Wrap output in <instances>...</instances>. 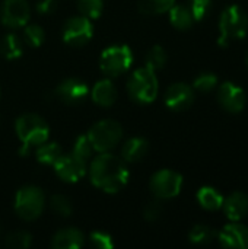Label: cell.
Returning <instances> with one entry per match:
<instances>
[{
    "instance_id": "obj_15",
    "label": "cell",
    "mask_w": 248,
    "mask_h": 249,
    "mask_svg": "<svg viewBox=\"0 0 248 249\" xmlns=\"http://www.w3.org/2000/svg\"><path fill=\"white\" fill-rule=\"evenodd\" d=\"M218 238L225 248L248 249V228L244 225H228L219 232Z\"/></svg>"
},
{
    "instance_id": "obj_2",
    "label": "cell",
    "mask_w": 248,
    "mask_h": 249,
    "mask_svg": "<svg viewBox=\"0 0 248 249\" xmlns=\"http://www.w3.org/2000/svg\"><path fill=\"white\" fill-rule=\"evenodd\" d=\"M219 31L221 35L218 38V44L221 47H228L232 41L246 38L248 31V16L237 4L227 7L219 19Z\"/></svg>"
},
{
    "instance_id": "obj_28",
    "label": "cell",
    "mask_w": 248,
    "mask_h": 249,
    "mask_svg": "<svg viewBox=\"0 0 248 249\" xmlns=\"http://www.w3.org/2000/svg\"><path fill=\"white\" fill-rule=\"evenodd\" d=\"M104 9L102 0H79V10L88 19H96L101 16Z\"/></svg>"
},
{
    "instance_id": "obj_11",
    "label": "cell",
    "mask_w": 248,
    "mask_h": 249,
    "mask_svg": "<svg viewBox=\"0 0 248 249\" xmlns=\"http://www.w3.org/2000/svg\"><path fill=\"white\" fill-rule=\"evenodd\" d=\"M29 19V6L26 0H4L1 7V22L9 28L26 25Z\"/></svg>"
},
{
    "instance_id": "obj_36",
    "label": "cell",
    "mask_w": 248,
    "mask_h": 249,
    "mask_svg": "<svg viewBox=\"0 0 248 249\" xmlns=\"http://www.w3.org/2000/svg\"><path fill=\"white\" fill-rule=\"evenodd\" d=\"M35 7L41 13H51L57 7V0H38Z\"/></svg>"
},
{
    "instance_id": "obj_18",
    "label": "cell",
    "mask_w": 248,
    "mask_h": 249,
    "mask_svg": "<svg viewBox=\"0 0 248 249\" xmlns=\"http://www.w3.org/2000/svg\"><path fill=\"white\" fill-rule=\"evenodd\" d=\"M92 99L101 107H111L117 99V89L108 79L99 80L92 89Z\"/></svg>"
},
{
    "instance_id": "obj_9",
    "label": "cell",
    "mask_w": 248,
    "mask_h": 249,
    "mask_svg": "<svg viewBox=\"0 0 248 249\" xmlns=\"http://www.w3.org/2000/svg\"><path fill=\"white\" fill-rule=\"evenodd\" d=\"M92 23L86 16L70 18L63 26V39L72 47H82L92 38Z\"/></svg>"
},
{
    "instance_id": "obj_16",
    "label": "cell",
    "mask_w": 248,
    "mask_h": 249,
    "mask_svg": "<svg viewBox=\"0 0 248 249\" xmlns=\"http://www.w3.org/2000/svg\"><path fill=\"white\" fill-rule=\"evenodd\" d=\"M222 207L229 220L238 222L248 214V196L241 191L232 193L229 197L224 198Z\"/></svg>"
},
{
    "instance_id": "obj_4",
    "label": "cell",
    "mask_w": 248,
    "mask_h": 249,
    "mask_svg": "<svg viewBox=\"0 0 248 249\" xmlns=\"http://www.w3.org/2000/svg\"><path fill=\"white\" fill-rule=\"evenodd\" d=\"M127 89L134 101L140 104L153 102L158 95V79L155 76V70L148 66L136 70L127 83Z\"/></svg>"
},
{
    "instance_id": "obj_12",
    "label": "cell",
    "mask_w": 248,
    "mask_h": 249,
    "mask_svg": "<svg viewBox=\"0 0 248 249\" xmlns=\"http://www.w3.org/2000/svg\"><path fill=\"white\" fill-rule=\"evenodd\" d=\"M194 102L193 88L187 83H174L165 92V104L172 111H184Z\"/></svg>"
},
{
    "instance_id": "obj_5",
    "label": "cell",
    "mask_w": 248,
    "mask_h": 249,
    "mask_svg": "<svg viewBox=\"0 0 248 249\" xmlns=\"http://www.w3.org/2000/svg\"><path fill=\"white\" fill-rule=\"evenodd\" d=\"M121 125L113 120H102L96 123L88 133V139L92 144V149L101 153L114 149L121 140Z\"/></svg>"
},
{
    "instance_id": "obj_33",
    "label": "cell",
    "mask_w": 248,
    "mask_h": 249,
    "mask_svg": "<svg viewBox=\"0 0 248 249\" xmlns=\"http://www.w3.org/2000/svg\"><path fill=\"white\" fill-rule=\"evenodd\" d=\"M212 0H190V12L194 20H202L210 10Z\"/></svg>"
},
{
    "instance_id": "obj_14",
    "label": "cell",
    "mask_w": 248,
    "mask_h": 249,
    "mask_svg": "<svg viewBox=\"0 0 248 249\" xmlns=\"http://www.w3.org/2000/svg\"><path fill=\"white\" fill-rule=\"evenodd\" d=\"M88 93H89V90H88L86 83L79 79H66L56 89L57 98H60V101L70 104V105L83 102L86 99Z\"/></svg>"
},
{
    "instance_id": "obj_26",
    "label": "cell",
    "mask_w": 248,
    "mask_h": 249,
    "mask_svg": "<svg viewBox=\"0 0 248 249\" xmlns=\"http://www.w3.org/2000/svg\"><path fill=\"white\" fill-rule=\"evenodd\" d=\"M167 63V53L161 45L152 47L148 54H146V66L151 67L152 70L162 69Z\"/></svg>"
},
{
    "instance_id": "obj_20",
    "label": "cell",
    "mask_w": 248,
    "mask_h": 249,
    "mask_svg": "<svg viewBox=\"0 0 248 249\" xmlns=\"http://www.w3.org/2000/svg\"><path fill=\"white\" fill-rule=\"evenodd\" d=\"M197 201L203 209L215 212L222 207L224 196L212 187H202L197 193Z\"/></svg>"
},
{
    "instance_id": "obj_10",
    "label": "cell",
    "mask_w": 248,
    "mask_h": 249,
    "mask_svg": "<svg viewBox=\"0 0 248 249\" xmlns=\"http://www.w3.org/2000/svg\"><path fill=\"white\" fill-rule=\"evenodd\" d=\"M218 101L225 111L238 114L246 107V92L234 82H225L218 89Z\"/></svg>"
},
{
    "instance_id": "obj_27",
    "label": "cell",
    "mask_w": 248,
    "mask_h": 249,
    "mask_svg": "<svg viewBox=\"0 0 248 249\" xmlns=\"http://www.w3.org/2000/svg\"><path fill=\"white\" fill-rule=\"evenodd\" d=\"M92 150L94 149H92V144H91L88 136H80V137H77V140L75 143V147H73L72 155L76 159H79L80 162L86 163L89 160L91 155H92Z\"/></svg>"
},
{
    "instance_id": "obj_13",
    "label": "cell",
    "mask_w": 248,
    "mask_h": 249,
    "mask_svg": "<svg viewBox=\"0 0 248 249\" xmlns=\"http://www.w3.org/2000/svg\"><path fill=\"white\" fill-rule=\"evenodd\" d=\"M53 166L56 174L66 182H77L86 172V163L80 162L73 155H61Z\"/></svg>"
},
{
    "instance_id": "obj_32",
    "label": "cell",
    "mask_w": 248,
    "mask_h": 249,
    "mask_svg": "<svg viewBox=\"0 0 248 249\" xmlns=\"http://www.w3.org/2000/svg\"><path fill=\"white\" fill-rule=\"evenodd\" d=\"M44 29L38 25H29L25 28V39L31 47H39L44 41Z\"/></svg>"
},
{
    "instance_id": "obj_6",
    "label": "cell",
    "mask_w": 248,
    "mask_h": 249,
    "mask_svg": "<svg viewBox=\"0 0 248 249\" xmlns=\"http://www.w3.org/2000/svg\"><path fill=\"white\" fill-rule=\"evenodd\" d=\"M44 210V194L37 187H23L18 191L15 212L23 220H35Z\"/></svg>"
},
{
    "instance_id": "obj_8",
    "label": "cell",
    "mask_w": 248,
    "mask_h": 249,
    "mask_svg": "<svg viewBox=\"0 0 248 249\" xmlns=\"http://www.w3.org/2000/svg\"><path fill=\"white\" fill-rule=\"evenodd\" d=\"M183 187V177L178 172L162 169L156 172L151 179V191L155 197L167 200L180 194Z\"/></svg>"
},
{
    "instance_id": "obj_21",
    "label": "cell",
    "mask_w": 248,
    "mask_h": 249,
    "mask_svg": "<svg viewBox=\"0 0 248 249\" xmlns=\"http://www.w3.org/2000/svg\"><path fill=\"white\" fill-rule=\"evenodd\" d=\"M193 15L189 7L183 4H174L170 9V22L177 29H189L193 25Z\"/></svg>"
},
{
    "instance_id": "obj_37",
    "label": "cell",
    "mask_w": 248,
    "mask_h": 249,
    "mask_svg": "<svg viewBox=\"0 0 248 249\" xmlns=\"http://www.w3.org/2000/svg\"><path fill=\"white\" fill-rule=\"evenodd\" d=\"M246 64H247V67H248V53H247V55H246Z\"/></svg>"
},
{
    "instance_id": "obj_7",
    "label": "cell",
    "mask_w": 248,
    "mask_h": 249,
    "mask_svg": "<svg viewBox=\"0 0 248 249\" xmlns=\"http://www.w3.org/2000/svg\"><path fill=\"white\" fill-rule=\"evenodd\" d=\"M132 63H133V54L127 45H113L104 50L99 58L101 70L111 77L120 76L124 71H127Z\"/></svg>"
},
{
    "instance_id": "obj_24",
    "label": "cell",
    "mask_w": 248,
    "mask_h": 249,
    "mask_svg": "<svg viewBox=\"0 0 248 249\" xmlns=\"http://www.w3.org/2000/svg\"><path fill=\"white\" fill-rule=\"evenodd\" d=\"M175 0H140L139 10L143 15H156L168 12L174 6Z\"/></svg>"
},
{
    "instance_id": "obj_1",
    "label": "cell",
    "mask_w": 248,
    "mask_h": 249,
    "mask_svg": "<svg viewBox=\"0 0 248 249\" xmlns=\"http://www.w3.org/2000/svg\"><path fill=\"white\" fill-rule=\"evenodd\" d=\"M89 175L95 187L110 194L118 193L129 179V171L124 162L111 153H102L95 158L91 163Z\"/></svg>"
},
{
    "instance_id": "obj_30",
    "label": "cell",
    "mask_w": 248,
    "mask_h": 249,
    "mask_svg": "<svg viewBox=\"0 0 248 249\" xmlns=\"http://www.w3.org/2000/svg\"><path fill=\"white\" fill-rule=\"evenodd\" d=\"M29 245H31V235L23 231L13 232L6 238V247L9 248L25 249L29 248Z\"/></svg>"
},
{
    "instance_id": "obj_35",
    "label": "cell",
    "mask_w": 248,
    "mask_h": 249,
    "mask_svg": "<svg viewBox=\"0 0 248 249\" xmlns=\"http://www.w3.org/2000/svg\"><path fill=\"white\" fill-rule=\"evenodd\" d=\"M161 213H162V206H161V203H159V201H151V203L145 207V210H143V217H145L148 222H155L156 219H159Z\"/></svg>"
},
{
    "instance_id": "obj_23",
    "label": "cell",
    "mask_w": 248,
    "mask_h": 249,
    "mask_svg": "<svg viewBox=\"0 0 248 249\" xmlns=\"http://www.w3.org/2000/svg\"><path fill=\"white\" fill-rule=\"evenodd\" d=\"M61 149L57 143H48V144H39L37 149V159L38 162L44 165H54L58 158L61 156Z\"/></svg>"
},
{
    "instance_id": "obj_29",
    "label": "cell",
    "mask_w": 248,
    "mask_h": 249,
    "mask_svg": "<svg viewBox=\"0 0 248 249\" xmlns=\"http://www.w3.org/2000/svg\"><path fill=\"white\" fill-rule=\"evenodd\" d=\"M50 206H51V210L60 217H69L73 210L70 201L64 196H60V194H56L51 197Z\"/></svg>"
},
{
    "instance_id": "obj_34",
    "label": "cell",
    "mask_w": 248,
    "mask_h": 249,
    "mask_svg": "<svg viewBox=\"0 0 248 249\" xmlns=\"http://www.w3.org/2000/svg\"><path fill=\"white\" fill-rule=\"evenodd\" d=\"M91 245L98 249H111L114 247L111 236L102 232H95L91 235Z\"/></svg>"
},
{
    "instance_id": "obj_19",
    "label": "cell",
    "mask_w": 248,
    "mask_h": 249,
    "mask_svg": "<svg viewBox=\"0 0 248 249\" xmlns=\"http://www.w3.org/2000/svg\"><path fill=\"white\" fill-rule=\"evenodd\" d=\"M148 149L149 144L145 139L134 137L126 142V144L121 149V156L126 162H139L146 156Z\"/></svg>"
},
{
    "instance_id": "obj_22",
    "label": "cell",
    "mask_w": 248,
    "mask_h": 249,
    "mask_svg": "<svg viewBox=\"0 0 248 249\" xmlns=\"http://www.w3.org/2000/svg\"><path fill=\"white\" fill-rule=\"evenodd\" d=\"M0 53L7 60H13V58L20 57V54H22V42H20V39L13 34L6 35L0 42Z\"/></svg>"
},
{
    "instance_id": "obj_3",
    "label": "cell",
    "mask_w": 248,
    "mask_h": 249,
    "mask_svg": "<svg viewBox=\"0 0 248 249\" xmlns=\"http://www.w3.org/2000/svg\"><path fill=\"white\" fill-rule=\"evenodd\" d=\"M16 133L22 143L20 155H26L32 146H39L47 142L48 125L41 117L25 114L16 120Z\"/></svg>"
},
{
    "instance_id": "obj_17",
    "label": "cell",
    "mask_w": 248,
    "mask_h": 249,
    "mask_svg": "<svg viewBox=\"0 0 248 249\" xmlns=\"http://www.w3.org/2000/svg\"><path fill=\"white\" fill-rule=\"evenodd\" d=\"M51 247L54 249H79L83 247V235L77 229H63L54 235Z\"/></svg>"
},
{
    "instance_id": "obj_25",
    "label": "cell",
    "mask_w": 248,
    "mask_h": 249,
    "mask_svg": "<svg viewBox=\"0 0 248 249\" xmlns=\"http://www.w3.org/2000/svg\"><path fill=\"white\" fill-rule=\"evenodd\" d=\"M215 236H216V232L212 228H209L206 225H197L190 231L189 239L193 244L206 245V244H210L215 239Z\"/></svg>"
},
{
    "instance_id": "obj_31",
    "label": "cell",
    "mask_w": 248,
    "mask_h": 249,
    "mask_svg": "<svg viewBox=\"0 0 248 249\" xmlns=\"http://www.w3.org/2000/svg\"><path fill=\"white\" fill-rule=\"evenodd\" d=\"M216 83H218L216 74H213V73H202L200 76H197V77L194 79L193 86H194L196 90L205 93V92L213 90L215 86H216Z\"/></svg>"
}]
</instances>
